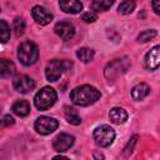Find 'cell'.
I'll list each match as a JSON object with an SVG mask.
<instances>
[{"instance_id": "15", "label": "cell", "mask_w": 160, "mask_h": 160, "mask_svg": "<svg viewBox=\"0 0 160 160\" xmlns=\"http://www.w3.org/2000/svg\"><path fill=\"white\" fill-rule=\"evenodd\" d=\"M149 92H150V86L145 82H139L131 89V96L136 101H140V100L145 99L149 95Z\"/></svg>"}, {"instance_id": "1", "label": "cell", "mask_w": 160, "mask_h": 160, "mask_svg": "<svg viewBox=\"0 0 160 160\" xmlns=\"http://www.w3.org/2000/svg\"><path fill=\"white\" fill-rule=\"evenodd\" d=\"M101 94L100 91L91 86V85H80L76 86L75 89L71 90L70 92V100L72 104L78 105V106H89L92 105L94 102H96L100 99Z\"/></svg>"}, {"instance_id": "10", "label": "cell", "mask_w": 160, "mask_h": 160, "mask_svg": "<svg viewBox=\"0 0 160 160\" xmlns=\"http://www.w3.org/2000/svg\"><path fill=\"white\" fill-rule=\"evenodd\" d=\"M54 30L55 34L60 36L62 40H70L75 34V26L70 20H61L56 22Z\"/></svg>"}, {"instance_id": "8", "label": "cell", "mask_w": 160, "mask_h": 160, "mask_svg": "<svg viewBox=\"0 0 160 160\" xmlns=\"http://www.w3.org/2000/svg\"><path fill=\"white\" fill-rule=\"evenodd\" d=\"M12 86L16 91H19L21 94H28L35 89V81L31 78H29L28 75L20 74L12 79Z\"/></svg>"}, {"instance_id": "27", "label": "cell", "mask_w": 160, "mask_h": 160, "mask_svg": "<svg viewBox=\"0 0 160 160\" xmlns=\"http://www.w3.org/2000/svg\"><path fill=\"white\" fill-rule=\"evenodd\" d=\"M14 122H15V120H14V118L11 115H5L0 120V125L1 126H10V125H14Z\"/></svg>"}, {"instance_id": "22", "label": "cell", "mask_w": 160, "mask_h": 160, "mask_svg": "<svg viewBox=\"0 0 160 160\" xmlns=\"http://www.w3.org/2000/svg\"><path fill=\"white\" fill-rule=\"evenodd\" d=\"M135 6H136L135 1L126 0V1L120 2V5H119L118 10H119V12H120V14H122V15H128V14H130V12H132V11H134Z\"/></svg>"}, {"instance_id": "3", "label": "cell", "mask_w": 160, "mask_h": 160, "mask_svg": "<svg viewBox=\"0 0 160 160\" xmlns=\"http://www.w3.org/2000/svg\"><path fill=\"white\" fill-rule=\"evenodd\" d=\"M56 99V91L50 86H44L36 92L34 98V104L38 110H48L55 104Z\"/></svg>"}, {"instance_id": "6", "label": "cell", "mask_w": 160, "mask_h": 160, "mask_svg": "<svg viewBox=\"0 0 160 160\" xmlns=\"http://www.w3.org/2000/svg\"><path fill=\"white\" fill-rule=\"evenodd\" d=\"M94 140L98 146L108 148L115 140V130L109 125H100L94 130Z\"/></svg>"}, {"instance_id": "19", "label": "cell", "mask_w": 160, "mask_h": 160, "mask_svg": "<svg viewBox=\"0 0 160 160\" xmlns=\"http://www.w3.org/2000/svg\"><path fill=\"white\" fill-rule=\"evenodd\" d=\"M112 4L114 1L111 0H94L90 4V6L94 10V12H96V11H106Z\"/></svg>"}, {"instance_id": "4", "label": "cell", "mask_w": 160, "mask_h": 160, "mask_svg": "<svg viewBox=\"0 0 160 160\" xmlns=\"http://www.w3.org/2000/svg\"><path fill=\"white\" fill-rule=\"evenodd\" d=\"M72 66V62L69 60H60V59H52L48 66L45 68V76L49 81H56L60 79V76L69 70Z\"/></svg>"}, {"instance_id": "30", "label": "cell", "mask_w": 160, "mask_h": 160, "mask_svg": "<svg viewBox=\"0 0 160 160\" xmlns=\"http://www.w3.org/2000/svg\"><path fill=\"white\" fill-rule=\"evenodd\" d=\"M52 160H69L66 156H61V155H58V156H54Z\"/></svg>"}, {"instance_id": "13", "label": "cell", "mask_w": 160, "mask_h": 160, "mask_svg": "<svg viewBox=\"0 0 160 160\" xmlns=\"http://www.w3.org/2000/svg\"><path fill=\"white\" fill-rule=\"evenodd\" d=\"M129 115L126 112L125 109L122 108H119V106H115L110 110L109 112V119L112 124H116V125H120V124H124L126 120H128Z\"/></svg>"}, {"instance_id": "17", "label": "cell", "mask_w": 160, "mask_h": 160, "mask_svg": "<svg viewBox=\"0 0 160 160\" xmlns=\"http://www.w3.org/2000/svg\"><path fill=\"white\" fill-rule=\"evenodd\" d=\"M11 110L15 115L24 118V116H28L30 114V104L26 100H18L12 104Z\"/></svg>"}, {"instance_id": "7", "label": "cell", "mask_w": 160, "mask_h": 160, "mask_svg": "<svg viewBox=\"0 0 160 160\" xmlns=\"http://www.w3.org/2000/svg\"><path fill=\"white\" fill-rule=\"evenodd\" d=\"M59 126V122L56 119L50 116H40L34 122V129L40 135H49L54 132Z\"/></svg>"}, {"instance_id": "11", "label": "cell", "mask_w": 160, "mask_h": 160, "mask_svg": "<svg viewBox=\"0 0 160 160\" xmlns=\"http://www.w3.org/2000/svg\"><path fill=\"white\" fill-rule=\"evenodd\" d=\"M31 15H32V19L40 24V25H48L52 21V14L44 6H40V5H35L32 9H31Z\"/></svg>"}, {"instance_id": "25", "label": "cell", "mask_w": 160, "mask_h": 160, "mask_svg": "<svg viewBox=\"0 0 160 160\" xmlns=\"http://www.w3.org/2000/svg\"><path fill=\"white\" fill-rule=\"evenodd\" d=\"M138 135H134L129 141H128V144H126V146L124 148V155L125 156H129L131 152H132V150H134V146H135V144H136V141H138Z\"/></svg>"}, {"instance_id": "14", "label": "cell", "mask_w": 160, "mask_h": 160, "mask_svg": "<svg viewBox=\"0 0 160 160\" xmlns=\"http://www.w3.org/2000/svg\"><path fill=\"white\" fill-rule=\"evenodd\" d=\"M59 6L64 12L68 14H78L82 10V4L76 0H61L59 1Z\"/></svg>"}, {"instance_id": "21", "label": "cell", "mask_w": 160, "mask_h": 160, "mask_svg": "<svg viewBox=\"0 0 160 160\" xmlns=\"http://www.w3.org/2000/svg\"><path fill=\"white\" fill-rule=\"evenodd\" d=\"M10 40V26L5 20H0V42L5 44Z\"/></svg>"}, {"instance_id": "26", "label": "cell", "mask_w": 160, "mask_h": 160, "mask_svg": "<svg viewBox=\"0 0 160 160\" xmlns=\"http://www.w3.org/2000/svg\"><path fill=\"white\" fill-rule=\"evenodd\" d=\"M96 19H98V14L94 12V11H86L81 16V20L85 21V22H94Z\"/></svg>"}, {"instance_id": "9", "label": "cell", "mask_w": 160, "mask_h": 160, "mask_svg": "<svg viewBox=\"0 0 160 160\" xmlns=\"http://www.w3.org/2000/svg\"><path fill=\"white\" fill-rule=\"evenodd\" d=\"M74 141H75V138L72 135L66 134V132H61V134H59V135H56L54 138L52 148L58 152H64V151L69 150L74 145Z\"/></svg>"}, {"instance_id": "16", "label": "cell", "mask_w": 160, "mask_h": 160, "mask_svg": "<svg viewBox=\"0 0 160 160\" xmlns=\"http://www.w3.org/2000/svg\"><path fill=\"white\" fill-rule=\"evenodd\" d=\"M15 65L11 60L1 58L0 59V78L5 79V78H10L15 74Z\"/></svg>"}, {"instance_id": "23", "label": "cell", "mask_w": 160, "mask_h": 160, "mask_svg": "<svg viewBox=\"0 0 160 160\" xmlns=\"http://www.w3.org/2000/svg\"><path fill=\"white\" fill-rule=\"evenodd\" d=\"M156 30H154V29H149V30H144V31H141L139 35H138V41L139 42H148V41H150L151 39H154L155 36H156Z\"/></svg>"}, {"instance_id": "12", "label": "cell", "mask_w": 160, "mask_h": 160, "mask_svg": "<svg viewBox=\"0 0 160 160\" xmlns=\"http://www.w3.org/2000/svg\"><path fill=\"white\" fill-rule=\"evenodd\" d=\"M160 64V46L155 45L145 56V66L149 70H156Z\"/></svg>"}, {"instance_id": "2", "label": "cell", "mask_w": 160, "mask_h": 160, "mask_svg": "<svg viewBox=\"0 0 160 160\" xmlns=\"http://www.w3.org/2000/svg\"><path fill=\"white\" fill-rule=\"evenodd\" d=\"M18 58L20 62L25 66L34 65L39 59V49L36 44L30 40L22 41L18 48Z\"/></svg>"}, {"instance_id": "29", "label": "cell", "mask_w": 160, "mask_h": 160, "mask_svg": "<svg viewBox=\"0 0 160 160\" xmlns=\"http://www.w3.org/2000/svg\"><path fill=\"white\" fill-rule=\"evenodd\" d=\"M92 156H94L95 160H104V155L101 152H99V151H94Z\"/></svg>"}, {"instance_id": "18", "label": "cell", "mask_w": 160, "mask_h": 160, "mask_svg": "<svg viewBox=\"0 0 160 160\" xmlns=\"http://www.w3.org/2000/svg\"><path fill=\"white\" fill-rule=\"evenodd\" d=\"M64 115H65V119L69 124H71V125H80L81 124V118H80L78 110H75L74 108L65 106Z\"/></svg>"}, {"instance_id": "5", "label": "cell", "mask_w": 160, "mask_h": 160, "mask_svg": "<svg viewBox=\"0 0 160 160\" xmlns=\"http://www.w3.org/2000/svg\"><path fill=\"white\" fill-rule=\"evenodd\" d=\"M130 66V61L128 58L115 59L114 61L109 62L104 69V75L108 80H115L119 76H121Z\"/></svg>"}, {"instance_id": "28", "label": "cell", "mask_w": 160, "mask_h": 160, "mask_svg": "<svg viewBox=\"0 0 160 160\" xmlns=\"http://www.w3.org/2000/svg\"><path fill=\"white\" fill-rule=\"evenodd\" d=\"M159 5H160V1H152V8H154L155 14H159V12H160V8H159Z\"/></svg>"}, {"instance_id": "24", "label": "cell", "mask_w": 160, "mask_h": 160, "mask_svg": "<svg viewBox=\"0 0 160 160\" xmlns=\"http://www.w3.org/2000/svg\"><path fill=\"white\" fill-rule=\"evenodd\" d=\"M12 26H14V32H15L16 36H21L24 34V31H25V21H24L22 18H16L14 20Z\"/></svg>"}, {"instance_id": "20", "label": "cell", "mask_w": 160, "mask_h": 160, "mask_svg": "<svg viewBox=\"0 0 160 160\" xmlns=\"http://www.w3.org/2000/svg\"><path fill=\"white\" fill-rule=\"evenodd\" d=\"M76 56L82 62H90L94 59V50L90 49V48H80L76 51Z\"/></svg>"}]
</instances>
